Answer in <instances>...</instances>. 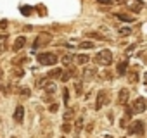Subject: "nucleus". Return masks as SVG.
<instances>
[{
  "label": "nucleus",
  "instance_id": "nucleus-1",
  "mask_svg": "<svg viewBox=\"0 0 147 138\" xmlns=\"http://www.w3.org/2000/svg\"><path fill=\"white\" fill-rule=\"evenodd\" d=\"M36 60L42 66H55L57 60H59V57L55 54H52V52H43V54H38L36 55Z\"/></svg>",
  "mask_w": 147,
  "mask_h": 138
},
{
  "label": "nucleus",
  "instance_id": "nucleus-2",
  "mask_svg": "<svg viewBox=\"0 0 147 138\" xmlns=\"http://www.w3.org/2000/svg\"><path fill=\"white\" fill-rule=\"evenodd\" d=\"M95 62H97L99 66H109V64H113V52L107 50V48L100 50V52L95 55Z\"/></svg>",
  "mask_w": 147,
  "mask_h": 138
},
{
  "label": "nucleus",
  "instance_id": "nucleus-3",
  "mask_svg": "<svg viewBox=\"0 0 147 138\" xmlns=\"http://www.w3.org/2000/svg\"><path fill=\"white\" fill-rule=\"evenodd\" d=\"M144 129H145V126H144L142 121H133L131 124H128V133L130 135H144Z\"/></svg>",
  "mask_w": 147,
  "mask_h": 138
},
{
  "label": "nucleus",
  "instance_id": "nucleus-4",
  "mask_svg": "<svg viewBox=\"0 0 147 138\" xmlns=\"http://www.w3.org/2000/svg\"><path fill=\"white\" fill-rule=\"evenodd\" d=\"M131 109H133V112H135V114H142V112H145V111H147V104H145V100H144L142 97H138L137 100H133Z\"/></svg>",
  "mask_w": 147,
  "mask_h": 138
},
{
  "label": "nucleus",
  "instance_id": "nucleus-5",
  "mask_svg": "<svg viewBox=\"0 0 147 138\" xmlns=\"http://www.w3.org/2000/svg\"><path fill=\"white\" fill-rule=\"evenodd\" d=\"M104 104H107V93L106 90H100L97 93V102H95V111H100L104 107Z\"/></svg>",
  "mask_w": 147,
  "mask_h": 138
},
{
  "label": "nucleus",
  "instance_id": "nucleus-6",
  "mask_svg": "<svg viewBox=\"0 0 147 138\" xmlns=\"http://www.w3.org/2000/svg\"><path fill=\"white\" fill-rule=\"evenodd\" d=\"M50 42V35H40L38 38H35V43H33V48H40L43 45H47Z\"/></svg>",
  "mask_w": 147,
  "mask_h": 138
},
{
  "label": "nucleus",
  "instance_id": "nucleus-7",
  "mask_svg": "<svg viewBox=\"0 0 147 138\" xmlns=\"http://www.w3.org/2000/svg\"><path fill=\"white\" fill-rule=\"evenodd\" d=\"M128 98H130V92H128L126 88H121V90H119V93H118V104L126 105Z\"/></svg>",
  "mask_w": 147,
  "mask_h": 138
},
{
  "label": "nucleus",
  "instance_id": "nucleus-8",
  "mask_svg": "<svg viewBox=\"0 0 147 138\" xmlns=\"http://www.w3.org/2000/svg\"><path fill=\"white\" fill-rule=\"evenodd\" d=\"M24 45H26V36H18L16 42H14V45H12V50L19 52L21 48H24Z\"/></svg>",
  "mask_w": 147,
  "mask_h": 138
},
{
  "label": "nucleus",
  "instance_id": "nucleus-9",
  "mask_svg": "<svg viewBox=\"0 0 147 138\" xmlns=\"http://www.w3.org/2000/svg\"><path fill=\"white\" fill-rule=\"evenodd\" d=\"M23 119H24V107L18 105L16 111H14V121L16 123H23Z\"/></svg>",
  "mask_w": 147,
  "mask_h": 138
},
{
  "label": "nucleus",
  "instance_id": "nucleus-10",
  "mask_svg": "<svg viewBox=\"0 0 147 138\" xmlns=\"http://www.w3.org/2000/svg\"><path fill=\"white\" fill-rule=\"evenodd\" d=\"M76 73H75V69H73V67H69V69H66V71L62 73V76H61V81L62 83H66V81H69L73 76H75Z\"/></svg>",
  "mask_w": 147,
  "mask_h": 138
},
{
  "label": "nucleus",
  "instance_id": "nucleus-11",
  "mask_svg": "<svg viewBox=\"0 0 147 138\" xmlns=\"http://www.w3.org/2000/svg\"><path fill=\"white\" fill-rule=\"evenodd\" d=\"M97 74V69L95 67H85L83 69V80H90Z\"/></svg>",
  "mask_w": 147,
  "mask_h": 138
},
{
  "label": "nucleus",
  "instance_id": "nucleus-12",
  "mask_svg": "<svg viewBox=\"0 0 147 138\" xmlns=\"http://www.w3.org/2000/svg\"><path fill=\"white\" fill-rule=\"evenodd\" d=\"M126 69H128V62H126V60L119 62V64H118V71H116L118 76H125V74H126Z\"/></svg>",
  "mask_w": 147,
  "mask_h": 138
},
{
  "label": "nucleus",
  "instance_id": "nucleus-13",
  "mask_svg": "<svg viewBox=\"0 0 147 138\" xmlns=\"http://www.w3.org/2000/svg\"><path fill=\"white\" fill-rule=\"evenodd\" d=\"M85 36L94 38V40H106V36H104L102 33H99V31H87V33H85Z\"/></svg>",
  "mask_w": 147,
  "mask_h": 138
},
{
  "label": "nucleus",
  "instance_id": "nucleus-14",
  "mask_svg": "<svg viewBox=\"0 0 147 138\" xmlns=\"http://www.w3.org/2000/svg\"><path fill=\"white\" fill-rule=\"evenodd\" d=\"M142 7H144V2H142V0H135V2L130 4V11H133V12H140Z\"/></svg>",
  "mask_w": 147,
  "mask_h": 138
},
{
  "label": "nucleus",
  "instance_id": "nucleus-15",
  "mask_svg": "<svg viewBox=\"0 0 147 138\" xmlns=\"http://www.w3.org/2000/svg\"><path fill=\"white\" fill-rule=\"evenodd\" d=\"M75 60H76V64L85 66V64L90 60V57H88V55H85V54H80V55H76V57H75Z\"/></svg>",
  "mask_w": 147,
  "mask_h": 138
},
{
  "label": "nucleus",
  "instance_id": "nucleus-16",
  "mask_svg": "<svg viewBox=\"0 0 147 138\" xmlns=\"http://www.w3.org/2000/svg\"><path fill=\"white\" fill-rule=\"evenodd\" d=\"M82 128H83V117H78V119L75 121V135H76V136H80Z\"/></svg>",
  "mask_w": 147,
  "mask_h": 138
},
{
  "label": "nucleus",
  "instance_id": "nucleus-17",
  "mask_svg": "<svg viewBox=\"0 0 147 138\" xmlns=\"http://www.w3.org/2000/svg\"><path fill=\"white\" fill-rule=\"evenodd\" d=\"M75 57H76V55H73V54H66V55L61 57V62H62L64 66H69L73 60H75Z\"/></svg>",
  "mask_w": 147,
  "mask_h": 138
},
{
  "label": "nucleus",
  "instance_id": "nucleus-18",
  "mask_svg": "<svg viewBox=\"0 0 147 138\" xmlns=\"http://www.w3.org/2000/svg\"><path fill=\"white\" fill-rule=\"evenodd\" d=\"M62 73H64V71H62V69H59V67H57V69H52V71H50V73L47 74V76H49L50 80H54V78H59V80H61V76H62Z\"/></svg>",
  "mask_w": 147,
  "mask_h": 138
},
{
  "label": "nucleus",
  "instance_id": "nucleus-19",
  "mask_svg": "<svg viewBox=\"0 0 147 138\" xmlns=\"http://www.w3.org/2000/svg\"><path fill=\"white\" fill-rule=\"evenodd\" d=\"M116 17H118L119 21H125V23H133V21H135V17L126 16V14H123V12H118V14H116Z\"/></svg>",
  "mask_w": 147,
  "mask_h": 138
},
{
  "label": "nucleus",
  "instance_id": "nucleus-20",
  "mask_svg": "<svg viewBox=\"0 0 147 138\" xmlns=\"http://www.w3.org/2000/svg\"><path fill=\"white\" fill-rule=\"evenodd\" d=\"M73 117H75V109L67 107V109H66V112H64V121H71Z\"/></svg>",
  "mask_w": 147,
  "mask_h": 138
},
{
  "label": "nucleus",
  "instance_id": "nucleus-21",
  "mask_svg": "<svg viewBox=\"0 0 147 138\" xmlns=\"http://www.w3.org/2000/svg\"><path fill=\"white\" fill-rule=\"evenodd\" d=\"M7 42H9V38L4 35V36H0V52H4L5 48H7Z\"/></svg>",
  "mask_w": 147,
  "mask_h": 138
},
{
  "label": "nucleus",
  "instance_id": "nucleus-22",
  "mask_svg": "<svg viewBox=\"0 0 147 138\" xmlns=\"http://www.w3.org/2000/svg\"><path fill=\"white\" fill-rule=\"evenodd\" d=\"M78 47H80V48H83V50H88V48H94V47H95V43H94V42H82Z\"/></svg>",
  "mask_w": 147,
  "mask_h": 138
},
{
  "label": "nucleus",
  "instance_id": "nucleus-23",
  "mask_svg": "<svg viewBox=\"0 0 147 138\" xmlns=\"http://www.w3.org/2000/svg\"><path fill=\"white\" fill-rule=\"evenodd\" d=\"M75 92H76L78 97L83 93V83H82V81H76V83H75Z\"/></svg>",
  "mask_w": 147,
  "mask_h": 138
},
{
  "label": "nucleus",
  "instance_id": "nucleus-24",
  "mask_svg": "<svg viewBox=\"0 0 147 138\" xmlns=\"http://www.w3.org/2000/svg\"><path fill=\"white\" fill-rule=\"evenodd\" d=\"M62 100H64V104H66V105L69 104V90H67L66 86L62 88Z\"/></svg>",
  "mask_w": 147,
  "mask_h": 138
},
{
  "label": "nucleus",
  "instance_id": "nucleus-25",
  "mask_svg": "<svg viewBox=\"0 0 147 138\" xmlns=\"http://www.w3.org/2000/svg\"><path fill=\"white\" fill-rule=\"evenodd\" d=\"M61 129H62V133H69V131H71V124H69V121H64L62 126H61Z\"/></svg>",
  "mask_w": 147,
  "mask_h": 138
},
{
  "label": "nucleus",
  "instance_id": "nucleus-26",
  "mask_svg": "<svg viewBox=\"0 0 147 138\" xmlns=\"http://www.w3.org/2000/svg\"><path fill=\"white\" fill-rule=\"evenodd\" d=\"M118 33H119L121 36H126V35H130V33H131V28H119V29H118Z\"/></svg>",
  "mask_w": 147,
  "mask_h": 138
},
{
  "label": "nucleus",
  "instance_id": "nucleus-27",
  "mask_svg": "<svg viewBox=\"0 0 147 138\" xmlns=\"http://www.w3.org/2000/svg\"><path fill=\"white\" fill-rule=\"evenodd\" d=\"M135 112H133V109H131V105L130 107H125V117H128V119H131V116H133Z\"/></svg>",
  "mask_w": 147,
  "mask_h": 138
},
{
  "label": "nucleus",
  "instance_id": "nucleus-28",
  "mask_svg": "<svg viewBox=\"0 0 147 138\" xmlns=\"http://www.w3.org/2000/svg\"><path fill=\"white\" fill-rule=\"evenodd\" d=\"M128 78H130V81H131V83H137V81H138V74H137L135 71H131V73L128 74Z\"/></svg>",
  "mask_w": 147,
  "mask_h": 138
},
{
  "label": "nucleus",
  "instance_id": "nucleus-29",
  "mask_svg": "<svg viewBox=\"0 0 147 138\" xmlns=\"http://www.w3.org/2000/svg\"><path fill=\"white\" fill-rule=\"evenodd\" d=\"M45 90H47V93H49V95H52V93L55 92V85H54V83H50V85H49Z\"/></svg>",
  "mask_w": 147,
  "mask_h": 138
},
{
  "label": "nucleus",
  "instance_id": "nucleus-30",
  "mask_svg": "<svg viewBox=\"0 0 147 138\" xmlns=\"http://www.w3.org/2000/svg\"><path fill=\"white\" fill-rule=\"evenodd\" d=\"M99 4H102V5H113L114 4V0H97Z\"/></svg>",
  "mask_w": 147,
  "mask_h": 138
},
{
  "label": "nucleus",
  "instance_id": "nucleus-31",
  "mask_svg": "<svg viewBox=\"0 0 147 138\" xmlns=\"http://www.w3.org/2000/svg\"><path fill=\"white\" fill-rule=\"evenodd\" d=\"M49 111H50L52 114H54V112H57V111H59V104H52V105L49 107Z\"/></svg>",
  "mask_w": 147,
  "mask_h": 138
},
{
  "label": "nucleus",
  "instance_id": "nucleus-32",
  "mask_svg": "<svg viewBox=\"0 0 147 138\" xmlns=\"http://www.w3.org/2000/svg\"><path fill=\"white\" fill-rule=\"evenodd\" d=\"M128 121H130V119H128V117H125V116H123V119H121V121H119V126H121V128H126V123H128Z\"/></svg>",
  "mask_w": 147,
  "mask_h": 138
},
{
  "label": "nucleus",
  "instance_id": "nucleus-33",
  "mask_svg": "<svg viewBox=\"0 0 147 138\" xmlns=\"http://www.w3.org/2000/svg\"><path fill=\"white\" fill-rule=\"evenodd\" d=\"M21 11L24 12V16H30V12H31V7H21Z\"/></svg>",
  "mask_w": 147,
  "mask_h": 138
},
{
  "label": "nucleus",
  "instance_id": "nucleus-34",
  "mask_svg": "<svg viewBox=\"0 0 147 138\" xmlns=\"http://www.w3.org/2000/svg\"><path fill=\"white\" fill-rule=\"evenodd\" d=\"M14 74H16L18 78H21V76L24 74V71H23V69H16V71H14Z\"/></svg>",
  "mask_w": 147,
  "mask_h": 138
},
{
  "label": "nucleus",
  "instance_id": "nucleus-35",
  "mask_svg": "<svg viewBox=\"0 0 147 138\" xmlns=\"http://www.w3.org/2000/svg\"><path fill=\"white\" fill-rule=\"evenodd\" d=\"M7 24H9V23H7V19H2V21H0V28H2V29H5V28H7Z\"/></svg>",
  "mask_w": 147,
  "mask_h": 138
},
{
  "label": "nucleus",
  "instance_id": "nucleus-36",
  "mask_svg": "<svg viewBox=\"0 0 147 138\" xmlns=\"http://www.w3.org/2000/svg\"><path fill=\"white\" fill-rule=\"evenodd\" d=\"M21 95H24V97H30V90H28V88H23V90H21Z\"/></svg>",
  "mask_w": 147,
  "mask_h": 138
},
{
  "label": "nucleus",
  "instance_id": "nucleus-37",
  "mask_svg": "<svg viewBox=\"0 0 147 138\" xmlns=\"http://www.w3.org/2000/svg\"><path fill=\"white\" fill-rule=\"evenodd\" d=\"M43 100H45V102H52V95H49V93H47V95L43 97Z\"/></svg>",
  "mask_w": 147,
  "mask_h": 138
},
{
  "label": "nucleus",
  "instance_id": "nucleus-38",
  "mask_svg": "<svg viewBox=\"0 0 147 138\" xmlns=\"http://www.w3.org/2000/svg\"><path fill=\"white\" fill-rule=\"evenodd\" d=\"M114 4H126V0H114Z\"/></svg>",
  "mask_w": 147,
  "mask_h": 138
},
{
  "label": "nucleus",
  "instance_id": "nucleus-39",
  "mask_svg": "<svg viewBox=\"0 0 147 138\" xmlns=\"http://www.w3.org/2000/svg\"><path fill=\"white\" fill-rule=\"evenodd\" d=\"M92 129H94V124H88V126H87V131H88V133H90V131H92Z\"/></svg>",
  "mask_w": 147,
  "mask_h": 138
},
{
  "label": "nucleus",
  "instance_id": "nucleus-40",
  "mask_svg": "<svg viewBox=\"0 0 147 138\" xmlns=\"http://www.w3.org/2000/svg\"><path fill=\"white\" fill-rule=\"evenodd\" d=\"M2 76H4V71H2V69H0V80H2Z\"/></svg>",
  "mask_w": 147,
  "mask_h": 138
},
{
  "label": "nucleus",
  "instance_id": "nucleus-41",
  "mask_svg": "<svg viewBox=\"0 0 147 138\" xmlns=\"http://www.w3.org/2000/svg\"><path fill=\"white\" fill-rule=\"evenodd\" d=\"M104 138H114V136H111V135H106V136H104Z\"/></svg>",
  "mask_w": 147,
  "mask_h": 138
},
{
  "label": "nucleus",
  "instance_id": "nucleus-42",
  "mask_svg": "<svg viewBox=\"0 0 147 138\" xmlns=\"http://www.w3.org/2000/svg\"><path fill=\"white\" fill-rule=\"evenodd\" d=\"M11 138H18V136H11Z\"/></svg>",
  "mask_w": 147,
  "mask_h": 138
},
{
  "label": "nucleus",
  "instance_id": "nucleus-43",
  "mask_svg": "<svg viewBox=\"0 0 147 138\" xmlns=\"http://www.w3.org/2000/svg\"><path fill=\"white\" fill-rule=\"evenodd\" d=\"M62 138H66V136H62Z\"/></svg>",
  "mask_w": 147,
  "mask_h": 138
}]
</instances>
